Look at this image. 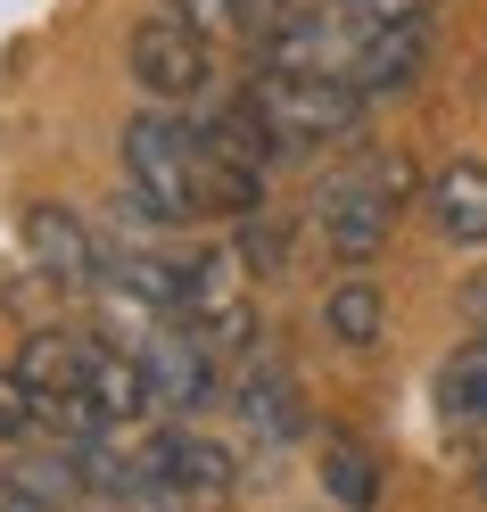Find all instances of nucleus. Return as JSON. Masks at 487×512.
Wrapping results in <instances>:
<instances>
[{"instance_id":"f257e3e1","label":"nucleus","mask_w":487,"mask_h":512,"mask_svg":"<svg viewBox=\"0 0 487 512\" xmlns=\"http://www.w3.org/2000/svg\"><path fill=\"white\" fill-rule=\"evenodd\" d=\"M116 207L133 223H199V215H215V157L199 141V124L166 116V108H141L124 124Z\"/></svg>"},{"instance_id":"f03ea898","label":"nucleus","mask_w":487,"mask_h":512,"mask_svg":"<svg viewBox=\"0 0 487 512\" xmlns=\"http://www.w3.org/2000/svg\"><path fill=\"white\" fill-rule=\"evenodd\" d=\"M405 199H413V157H397V149H372V157H355V166L322 174V190H314L322 256L347 265V273H364L372 256L388 248V232H397Z\"/></svg>"},{"instance_id":"7ed1b4c3","label":"nucleus","mask_w":487,"mask_h":512,"mask_svg":"<svg viewBox=\"0 0 487 512\" xmlns=\"http://www.w3.org/2000/svg\"><path fill=\"white\" fill-rule=\"evenodd\" d=\"M248 100H256V116L273 124V141H281V149L355 141V133H364V108H372L347 75H273V67L248 83Z\"/></svg>"},{"instance_id":"20e7f679","label":"nucleus","mask_w":487,"mask_h":512,"mask_svg":"<svg viewBox=\"0 0 487 512\" xmlns=\"http://www.w3.org/2000/svg\"><path fill=\"white\" fill-rule=\"evenodd\" d=\"M124 67H133V83L149 91V100H207V83H215V42L207 34H190V25H174L166 9L141 17L133 25V42H124Z\"/></svg>"},{"instance_id":"39448f33","label":"nucleus","mask_w":487,"mask_h":512,"mask_svg":"<svg viewBox=\"0 0 487 512\" xmlns=\"http://www.w3.org/2000/svg\"><path fill=\"white\" fill-rule=\"evenodd\" d=\"M133 356H141V372H149V397L174 405V413H199V405L223 397V347H207L190 323H157Z\"/></svg>"},{"instance_id":"423d86ee","label":"nucleus","mask_w":487,"mask_h":512,"mask_svg":"<svg viewBox=\"0 0 487 512\" xmlns=\"http://www.w3.org/2000/svg\"><path fill=\"white\" fill-rule=\"evenodd\" d=\"M17 232H25V256H34V273H50L58 290H100V273H108V248L91 240V223L75 207H58V199H34L17 215Z\"/></svg>"},{"instance_id":"0eeeda50","label":"nucleus","mask_w":487,"mask_h":512,"mask_svg":"<svg viewBox=\"0 0 487 512\" xmlns=\"http://www.w3.org/2000/svg\"><path fill=\"white\" fill-rule=\"evenodd\" d=\"M100 290H108L124 314H141V323H182V306H190V256H157V248H108Z\"/></svg>"},{"instance_id":"6e6552de","label":"nucleus","mask_w":487,"mask_h":512,"mask_svg":"<svg viewBox=\"0 0 487 512\" xmlns=\"http://www.w3.org/2000/svg\"><path fill=\"white\" fill-rule=\"evenodd\" d=\"M149 463H157V488L182 496V504H215L240 488V455L207 430H157L149 438Z\"/></svg>"},{"instance_id":"1a4fd4ad","label":"nucleus","mask_w":487,"mask_h":512,"mask_svg":"<svg viewBox=\"0 0 487 512\" xmlns=\"http://www.w3.org/2000/svg\"><path fill=\"white\" fill-rule=\"evenodd\" d=\"M421 67H430V17H397V25H372L364 34L347 83L364 91V100H388V91H405Z\"/></svg>"},{"instance_id":"9d476101","label":"nucleus","mask_w":487,"mask_h":512,"mask_svg":"<svg viewBox=\"0 0 487 512\" xmlns=\"http://www.w3.org/2000/svg\"><path fill=\"white\" fill-rule=\"evenodd\" d=\"M421 199H430V232L446 248H487V166L479 157H454L421 182Z\"/></svg>"},{"instance_id":"9b49d317","label":"nucleus","mask_w":487,"mask_h":512,"mask_svg":"<svg viewBox=\"0 0 487 512\" xmlns=\"http://www.w3.org/2000/svg\"><path fill=\"white\" fill-rule=\"evenodd\" d=\"M232 405H240V422L256 430V446H289L306 430V405H298V380H289L281 364H265V372H248L240 389H232Z\"/></svg>"},{"instance_id":"f8f14e48","label":"nucleus","mask_w":487,"mask_h":512,"mask_svg":"<svg viewBox=\"0 0 487 512\" xmlns=\"http://www.w3.org/2000/svg\"><path fill=\"white\" fill-rule=\"evenodd\" d=\"M17 372H25V389H34V397H83L91 339L83 331H34V339L17 347Z\"/></svg>"},{"instance_id":"ddd939ff","label":"nucleus","mask_w":487,"mask_h":512,"mask_svg":"<svg viewBox=\"0 0 487 512\" xmlns=\"http://www.w3.org/2000/svg\"><path fill=\"white\" fill-rule=\"evenodd\" d=\"M83 397L108 413V430H116V422H141V413L157 405L141 356H133V347H108V339H91V380H83Z\"/></svg>"},{"instance_id":"4468645a","label":"nucleus","mask_w":487,"mask_h":512,"mask_svg":"<svg viewBox=\"0 0 487 512\" xmlns=\"http://www.w3.org/2000/svg\"><path fill=\"white\" fill-rule=\"evenodd\" d=\"M322 331H331L339 347H380L388 339V298H380V281L372 273H347V281H331V298H322Z\"/></svg>"},{"instance_id":"2eb2a0df","label":"nucleus","mask_w":487,"mask_h":512,"mask_svg":"<svg viewBox=\"0 0 487 512\" xmlns=\"http://www.w3.org/2000/svg\"><path fill=\"white\" fill-rule=\"evenodd\" d=\"M438 413L454 430H487V339H463L438 364Z\"/></svg>"},{"instance_id":"dca6fc26","label":"nucleus","mask_w":487,"mask_h":512,"mask_svg":"<svg viewBox=\"0 0 487 512\" xmlns=\"http://www.w3.org/2000/svg\"><path fill=\"white\" fill-rule=\"evenodd\" d=\"M322 496H331L339 512H380V463H372V446H355V438L322 446Z\"/></svg>"},{"instance_id":"f3484780","label":"nucleus","mask_w":487,"mask_h":512,"mask_svg":"<svg viewBox=\"0 0 487 512\" xmlns=\"http://www.w3.org/2000/svg\"><path fill=\"white\" fill-rule=\"evenodd\" d=\"M0 496H25V504L67 512V504L83 496V471H75V455H25V463L0 471Z\"/></svg>"},{"instance_id":"a211bd4d","label":"nucleus","mask_w":487,"mask_h":512,"mask_svg":"<svg viewBox=\"0 0 487 512\" xmlns=\"http://www.w3.org/2000/svg\"><path fill=\"white\" fill-rule=\"evenodd\" d=\"M232 265H240L248 281H281V273H289V223H281V215H240Z\"/></svg>"},{"instance_id":"6ab92c4d","label":"nucleus","mask_w":487,"mask_h":512,"mask_svg":"<svg viewBox=\"0 0 487 512\" xmlns=\"http://www.w3.org/2000/svg\"><path fill=\"white\" fill-rule=\"evenodd\" d=\"M174 25H190V34H207V42H232V34H248V9L240 0H157Z\"/></svg>"},{"instance_id":"aec40b11","label":"nucleus","mask_w":487,"mask_h":512,"mask_svg":"<svg viewBox=\"0 0 487 512\" xmlns=\"http://www.w3.org/2000/svg\"><path fill=\"white\" fill-rule=\"evenodd\" d=\"M34 430H42V397L25 389L17 364H0V446H25Z\"/></svg>"},{"instance_id":"412c9836","label":"nucleus","mask_w":487,"mask_h":512,"mask_svg":"<svg viewBox=\"0 0 487 512\" xmlns=\"http://www.w3.org/2000/svg\"><path fill=\"white\" fill-rule=\"evenodd\" d=\"M454 314H463V331H471V339H487V273H471L463 290H454Z\"/></svg>"},{"instance_id":"4be33fe9","label":"nucleus","mask_w":487,"mask_h":512,"mask_svg":"<svg viewBox=\"0 0 487 512\" xmlns=\"http://www.w3.org/2000/svg\"><path fill=\"white\" fill-rule=\"evenodd\" d=\"M0 512H50V504H25V496H0Z\"/></svg>"}]
</instances>
